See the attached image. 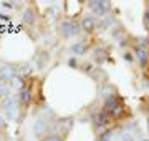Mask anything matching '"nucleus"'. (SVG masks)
Returning <instances> with one entry per match:
<instances>
[{
  "label": "nucleus",
  "mask_w": 149,
  "mask_h": 141,
  "mask_svg": "<svg viewBox=\"0 0 149 141\" xmlns=\"http://www.w3.org/2000/svg\"><path fill=\"white\" fill-rule=\"evenodd\" d=\"M60 30H61V35L65 38H70V37H74L78 33V25L74 22H63L60 25Z\"/></svg>",
  "instance_id": "obj_1"
},
{
  "label": "nucleus",
  "mask_w": 149,
  "mask_h": 141,
  "mask_svg": "<svg viewBox=\"0 0 149 141\" xmlns=\"http://www.w3.org/2000/svg\"><path fill=\"white\" fill-rule=\"evenodd\" d=\"M18 101L23 108H28L30 103H32V88L30 87H23L18 93Z\"/></svg>",
  "instance_id": "obj_2"
},
{
  "label": "nucleus",
  "mask_w": 149,
  "mask_h": 141,
  "mask_svg": "<svg viewBox=\"0 0 149 141\" xmlns=\"http://www.w3.org/2000/svg\"><path fill=\"white\" fill-rule=\"evenodd\" d=\"M81 28H83L86 33L95 32V28H96V20L93 18V17H85V18L81 20Z\"/></svg>",
  "instance_id": "obj_5"
},
{
  "label": "nucleus",
  "mask_w": 149,
  "mask_h": 141,
  "mask_svg": "<svg viewBox=\"0 0 149 141\" xmlns=\"http://www.w3.org/2000/svg\"><path fill=\"white\" fill-rule=\"evenodd\" d=\"M35 20H37V17H35V12H33L32 8H27V10H25V13H23V22L27 23V25H30V27H32L33 23H35Z\"/></svg>",
  "instance_id": "obj_7"
},
{
  "label": "nucleus",
  "mask_w": 149,
  "mask_h": 141,
  "mask_svg": "<svg viewBox=\"0 0 149 141\" xmlns=\"http://www.w3.org/2000/svg\"><path fill=\"white\" fill-rule=\"evenodd\" d=\"M146 23H148V25H149V8H148V10H146Z\"/></svg>",
  "instance_id": "obj_12"
},
{
  "label": "nucleus",
  "mask_w": 149,
  "mask_h": 141,
  "mask_svg": "<svg viewBox=\"0 0 149 141\" xmlns=\"http://www.w3.org/2000/svg\"><path fill=\"white\" fill-rule=\"evenodd\" d=\"M43 141H63V140L60 138V135H48Z\"/></svg>",
  "instance_id": "obj_10"
},
{
  "label": "nucleus",
  "mask_w": 149,
  "mask_h": 141,
  "mask_svg": "<svg viewBox=\"0 0 149 141\" xmlns=\"http://www.w3.org/2000/svg\"><path fill=\"white\" fill-rule=\"evenodd\" d=\"M106 57H108V52H106V50L98 48V50L95 52V60L98 61V63H103V61L106 60Z\"/></svg>",
  "instance_id": "obj_8"
},
{
  "label": "nucleus",
  "mask_w": 149,
  "mask_h": 141,
  "mask_svg": "<svg viewBox=\"0 0 149 141\" xmlns=\"http://www.w3.org/2000/svg\"><path fill=\"white\" fill-rule=\"evenodd\" d=\"M90 7L95 13L103 15V13H106L109 10V2H90Z\"/></svg>",
  "instance_id": "obj_4"
},
{
  "label": "nucleus",
  "mask_w": 149,
  "mask_h": 141,
  "mask_svg": "<svg viewBox=\"0 0 149 141\" xmlns=\"http://www.w3.org/2000/svg\"><path fill=\"white\" fill-rule=\"evenodd\" d=\"M136 55H138V60H139V63H141V66H146L148 65V52H146V50L144 48H141V47H138V48H136Z\"/></svg>",
  "instance_id": "obj_6"
},
{
  "label": "nucleus",
  "mask_w": 149,
  "mask_h": 141,
  "mask_svg": "<svg viewBox=\"0 0 149 141\" xmlns=\"http://www.w3.org/2000/svg\"><path fill=\"white\" fill-rule=\"evenodd\" d=\"M15 76V68L12 65H0V82H10L12 78Z\"/></svg>",
  "instance_id": "obj_3"
},
{
  "label": "nucleus",
  "mask_w": 149,
  "mask_h": 141,
  "mask_svg": "<svg viewBox=\"0 0 149 141\" xmlns=\"http://www.w3.org/2000/svg\"><path fill=\"white\" fill-rule=\"evenodd\" d=\"M71 52H73L74 55H85L86 52V47L83 42H80V43H74L73 47H71Z\"/></svg>",
  "instance_id": "obj_9"
},
{
  "label": "nucleus",
  "mask_w": 149,
  "mask_h": 141,
  "mask_svg": "<svg viewBox=\"0 0 149 141\" xmlns=\"http://www.w3.org/2000/svg\"><path fill=\"white\" fill-rule=\"evenodd\" d=\"M124 58H126V61H133V55L131 53H124Z\"/></svg>",
  "instance_id": "obj_11"
}]
</instances>
